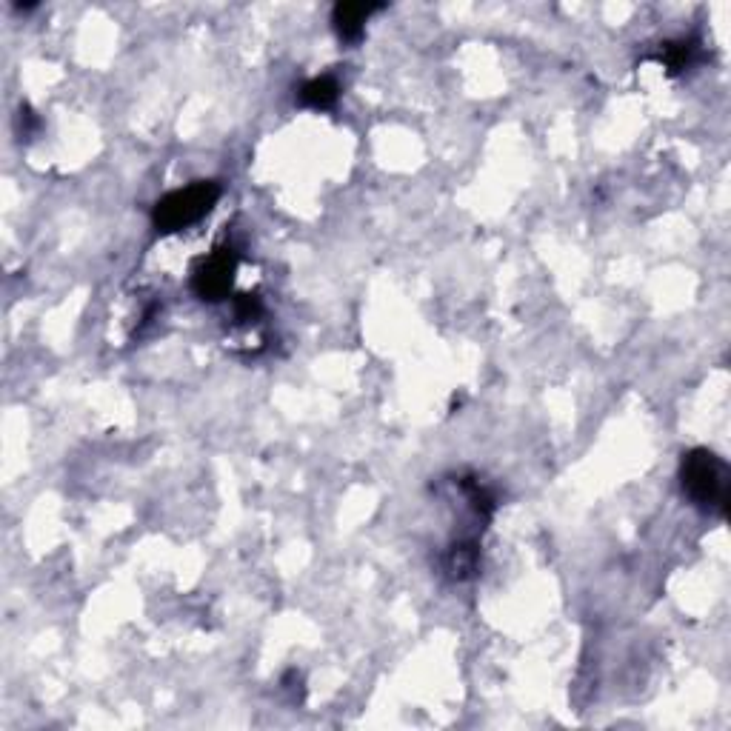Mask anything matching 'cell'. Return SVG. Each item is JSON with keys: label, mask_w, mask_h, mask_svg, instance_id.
Returning a JSON list of instances; mask_svg holds the SVG:
<instances>
[{"label": "cell", "mask_w": 731, "mask_h": 731, "mask_svg": "<svg viewBox=\"0 0 731 731\" xmlns=\"http://www.w3.org/2000/svg\"><path fill=\"white\" fill-rule=\"evenodd\" d=\"M683 492L692 497L694 506L714 514H726L729 506V466L723 457L709 449H692L680 463Z\"/></svg>", "instance_id": "cell-1"}, {"label": "cell", "mask_w": 731, "mask_h": 731, "mask_svg": "<svg viewBox=\"0 0 731 731\" xmlns=\"http://www.w3.org/2000/svg\"><path fill=\"white\" fill-rule=\"evenodd\" d=\"M220 195H223V189L218 180H195L183 189L169 192L166 198H160L152 209V223L163 235L180 232L206 218L215 209Z\"/></svg>", "instance_id": "cell-2"}, {"label": "cell", "mask_w": 731, "mask_h": 731, "mask_svg": "<svg viewBox=\"0 0 731 731\" xmlns=\"http://www.w3.org/2000/svg\"><path fill=\"white\" fill-rule=\"evenodd\" d=\"M240 255L235 246H220L212 255L200 263V269L192 277V289L200 300L218 303L223 297H229L232 283H235V272H238Z\"/></svg>", "instance_id": "cell-3"}, {"label": "cell", "mask_w": 731, "mask_h": 731, "mask_svg": "<svg viewBox=\"0 0 731 731\" xmlns=\"http://www.w3.org/2000/svg\"><path fill=\"white\" fill-rule=\"evenodd\" d=\"M380 6H366V3H337L335 12H332V23H335V32L340 40L346 43H355L363 38L366 32V20L369 15H375Z\"/></svg>", "instance_id": "cell-4"}, {"label": "cell", "mask_w": 731, "mask_h": 731, "mask_svg": "<svg viewBox=\"0 0 731 731\" xmlns=\"http://www.w3.org/2000/svg\"><path fill=\"white\" fill-rule=\"evenodd\" d=\"M300 103L303 106H309V109H332L340 98V83H337L332 75H323V78H312L306 80L303 86H300Z\"/></svg>", "instance_id": "cell-5"}, {"label": "cell", "mask_w": 731, "mask_h": 731, "mask_svg": "<svg viewBox=\"0 0 731 731\" xmlns=\"http://www.w3.org/2000/svg\"><path fill=\"white\" fill-rule=\"evenodd\" d=\"M697 52H700V46L694 43V40H677V43H663V49L657 52V60L677 75V72H683V69H689L694 60H697Z\"/></svg>", "instance_id": "cell-6"}, {"label": "cell", "mask_w": 731, "mask_h": 731, "mask_svg": "<svg viewBox=\"0 0 731 731\" xmlns=\"http://www.w3.org/2000/svg\"><path fill=\"white\" fill-rule=\"evenodd\" d=\"M263 315V303L255 295H238L235 297V317L240 323H252Z\"/></svg>", "instance_id": "cell-7"}]
</instances>
